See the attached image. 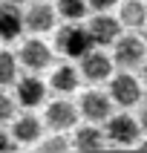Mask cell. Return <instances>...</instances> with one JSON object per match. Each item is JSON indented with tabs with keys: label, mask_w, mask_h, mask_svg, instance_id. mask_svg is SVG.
I'll return each mask as SVG.
<instances>
[{
	"label": "cell",
	"mask_w": 147,
	"mask_h": 153,
	"mask_svg": "<svg viewBox=\"0 0 147 153\" xmlns=\"http://www.w3.org/2000/svg\"><path fill=\"white\" fill-rule=\"evenodd\" d=\"M115 20H118L121 29H127V32H141V29L147 26V6H144V0H124V3H118Z\"/></svg>",
	"instance_id": "cell-13"
},
{
	"label": "cell",
	"mask_w": 147,
	"mask_h": 153,
	"mask_svg": "<svg viewBox=\"0 0 147 153\" xmlns=\"http://www.w3.org/2000/svg\"><path fill=\"white\" fill-rule=\"evenodd\" d=\"M138 81H141V87H147V58H144V64H141V78H138Z\"/></svg>",
	"instance_id": "cell-25"
},
{
	"label": "cell",
	"mask_w": 147,
	"mask_h": 153,
	"mask_svg": "<svg viewBox=\"0 0 147 153\" xmlns=\"http://www.w3.org/2000/svg\"><path fill=\"white\" fill-rule=\"evenodd\" d=\"M0 3H3V6H26V3H29V0H0Z\"/></svg>",
	"instance_id": "cell-24"
},
{
	"label": "cell",
	"mask_w": 147,
	"mask_h": 153,
	"mask_svg": "<svg viewBox=\"0 0 147 153\" xmlns=\"http://www.w3.org/2000/svg\"><path fill=\"white\" fill-rule=\"evenodd\" d=\"M52 9L66 23H81V17H86V0H58Z\"/></svg>",
	"instance_id": "cell-17"
},
{
	"label": "cell",
	"mask_w": 147,
	"mask_h": 153,
	"mask_svg": "<svg viewBox=\"0 0 147 153\" xmlns=\"http://www.w3.org/2000/svg\"><path fill=\"white\" fill-rule=\"evenodd\" d=\"M121 0H86V9H92L95 15H104V12H110V9H115Z\"/></svg>",
	"instance_id": "cell-20"
},
{
	"label": "cell",
	"mask_w": 147,
	"mask_h": 153,
	"mask_svg": "<svg viewBox=\"0 0 147 153\" xmlns=\"http://www.w3.org/2000/svg\"><path fill=\"white\" fill-rule=\"evenodd\" d=\"M144 6H147V0H144Z\"/></svg>",
	"instance_id": "cell-27"
},
{
	"label": "cell",
	"mask_w": 147,
	"mask_h": 153,
	"mask_svg": "<svg viewBox=\"0 0 147 153\" xmlns=\"http://www.w3.org/2000/svg\"><path fill=\"white\" fill-rule=\"evenodd\" d=\"M49 90H55V93L61 95V98H66V95H72L81 87V75H78V69L72 67V64H61V67L52 69L49 75Z\"/></svg>",
	"instance_id": "cell-15"
},
{
	"label": "cell",
	"mask_w": 147,
	"mask_h": 153,
	"mask_svg": "<svg viewBox=\"0 0 147 153\" xmlns=\"http://www.w3.org/2000/svg\"><path fill=\"white\" fill-rule=\"evenodd\" d=\"M9 145H12V139H9V133H6V127L0 124V153L3 150H9Z\"/></svg>",
	"instance_id": "cell-23"
},
{
	"label": "cell",
	"mask_w": 147,
	"mask_h": 153,
	"mask_svg": "<svg viewBox=\"0 0 147 153\" xmlns=\"http://www.w3.org/2000/svg\"><path fill=\"white\" fill-rule=\"evenodd\" d=\"M17 81V58L9 49H0V90Z\"/></svg>",
	"instance_id": "cell-18"
},
{
	"label": "cell",
	"mask_w": 147,
	"mask_h": 153,
	"mask_svg": "<svg viewBox=\"0 0 147 153\" xmlns=\"http://www.w3.org/2000/svg\"><path fill=\"white\" fill-rule=\"evenodd\" d=\"M55 9H52V3H46V0H32L29 6H26L23 12V29H29L32 35H43L49 32V29H55Z\"/></svg>",
	"instance_id": "cell-11"
},
{
	"label": "cell",
	"mask_w": 147,
	"mask_h": 153,
	"mask_svg": "<svg viewBox=\"0 0 147 153\" xmlns=\"http://www.w3.org/2000/svg\"><path fill=\"white\" fill-rule=\"evenodd\" d=\"M107 127H104V139L112 142V145H124V147H136L141 142V127H138V121L130 116V113H115L110 119L104 121Z\"/></svg>",
	"instance_id": "cell-4"
},
{
	"label": "cell",
	"mask_w": 147,
	"mask_h": 153,
	"mask_svg": "<svg viewBox=\"0 0 147 153\" xmlns=\"http://www.w3.org/2000/svg\"><path fill=\"white\" fill-rule=\"evenodd\" d=\"M112 58L107 55L104 49H89L84 58H78V75L92 81V84H101L112 75Z\"/></svg>",
	"instance_id": "cell-10"
},
{
	"label": "cell",
	"mask_w": 147,
	"mask_h": 153,
	"mask_svg": "<svg viewBox=\"0 0 147 153\" xmlns=\"http://www.w3.org/2000/svg\"><path fill=\"white\" fill-rule=\"evenodd\" d=\"M110 101L118 104V107H136L141 98H144V87H141V81H138L133 72H127V69H121V72H112L110 78Z\"/></svg>",
	"instance_id": "cell-3"
},
{
	"label": "cell",
	"mask_w": 147,
	"mask_h": 153,
	"mask_svg": "<svg viewBox=\"0 0 147 153\" xmlns=\"http://www.w3.org/2000/svg\"><path fill=\"white\" fill-rule=\"evenodd\" d=\"M124 32L121 23L110 12H104V15H92L89 17V23H86V35H89V41H92L95 49H104V46H112L115 38Z\"/></svg>",
	"instance_id": "cell-8"
},
{
	"label": "cell",
	"mask_w": 147,
	"mask_h": 153,
	"mask_svg": "<svg viewBox=\"0 0 147 153\" xmlns=\"http://www.w3.org/2000/svg\"><path fill=\"white\" fill-rule=\"evenodd\" d=\"M15 98H12V93H6V90H0V124H6V121L15 119Z\"/></svg>",
	"instance_id": "cell-19"
},
{
	"label": "cell",
	"mask_w": 147,
	"mask_h": 153,
	"mask_svg": "<svg viewBox=\"0 0 147 153\" xmlns=\"http://www.w3.org/2000/svg\"><path fill=\"white\" fill-rule=\"evenodd\" d=\"M17 61H20L29 72L38 75V72H43L46 67H52L55 52H52V46H49V43H43L41 38H29V41H23V46H20Z\"/></svg>",
	"instance_id": "cell-9"
},
{
	"label": "cell",
	"mask_w": 147,
	"mask_h": 153,
	"mask_svg": "<svg viewBox=\"0 0 147 153\" xmlns=\"http://www.w3.org/2000/svg\"><path fill=\"white\" fill-rule=\"evenodd\" d=\"M136 121H138V127H141V133H147V98L138 101V116H136Z\"/></svg>",
	"instance_id": "cell-22"
},
{
	"label": "cell",
	"mask_w": 147,
	"mask_h": 153,
	"mask_svg": "<svg viewBox=\"0 0 147 153\" xmlns=\"http://www.w3.org/2000/svg\"><path fill=\"white\" fill-rule=\"evenodd\" d=\"M12 87H15V93H12L15 104H20V107H26V110L41 107V104L46 101V93H49L46 81H43L41 75H35V72H29V75H17V81Z\"/></svg>",
	"instance_id": "cell-6"
},
{
	"label": "cell",
	"mask_w": 147,
	"mask_h": 153,
	"mask_svg": "<svg viewBox=\"0 0 147 153\" xmlns=\"http://www.w3.org/2000/svg\"><path fill=\"white\" fill-rule=\"evenodd\" d=\"M107 145V139H104V130L98 124H75L72 127V147L81 153H92V150H101Z\"/></svg>",
	"instance_id": "cell-14"
},
{
	"label": "cell",
	"mask_w": 147,
	"mask_h": 153,
	"mask_svg": "<svg viewBox=\"0 0 147 153\" xmlns=\"http://www.w3.org/2000/svg\"><path fill=\"white\" fill-rule=\"evenodd\" d=\"M43 124L52 130V133H66L78 124V110H75V101L69 98H55V101L46 104V113H43Z\"/></svg>",
	"instance_id": "cell-7"
},
{
	"label": "cell",
	"mask_w": 147,
	"mask_h": 153,
	"mask_svg": "<svg viewBox=\"0 0 147 153\" xmlns=\"http://www.w3.org/2000/svg\"><path fill=\"white\" fill-rule=\"evenodd\" d=\"M147 58V46L141 43L138 32H121L112 43V67H121L133 72V67H141Z\"/></svg>",
	"instance_id": "cell-2"
},
{
	"label": "cell",
	"mask_w": 147,
	"mask_h": 153,
	"mask_svg": "<svg viewBox=\"0 0 147 153\" xmlns=\"http://www.w3.org/2000/svg\"><path fill=\"white\" fill-rule=\"evenodd\" d=\"M75 110H78V119H84L86 124H101L112 116V101L101 90H86V93H81Z\"/></svg>",
	"instance_id": "cell-5"
},
{
	"label": "cell",
	"mask_w": 147,
	"mask_h": 153,
	"mask_svg": "<svg viewBox=\"0 0 147 153\" xmlns=\"http://www.w3.org/2000/svg\"><path fill=\"white\" fill-rule=\"evenodd\" d=\"M41 147H43V150H66L69 142L64 139V133H55L49 142H41Z\"/></svg>",
	"instance_id": "cell-21"
},
{
	"label": "cell",
	"mask_w": 147,
	"mask_h": 153,
	"mask_svg": "<svg viewBox=\"0 0 147 153\" xmlns=\"http://www.w3.org/2000/svg\"><path fill=\"white\" fill-rule=\"evenodd\" d=\"M9 124H12V127H9L6 133H9L12 142H17V145H35V142H41V136H43V124H41V119H38L35 113L15 116Z\"/></svg>",
	"instance_id": "cell-12"
},
{
	"label": "cell",
	"mask_w": 147,
	"mask_h": 153,
	"mask_svg": "<svg viewBox=\"0 0 147 153\" xmlns=\"http://www.w3.org/2000/svg\"><path fill=\"white\" fill-rule=\"evenodd\" d=\"M55 49L61 55H66V58L78 61V58H84L89 49H95V46L89 41V35H86L84 23H64L55 32Z\"/></svg>",
	"instance_id": "cell-1"
},
{
	"label": "cell",
	"mask_w": 147,
	"mask_h": 153,
	"mask_svg": "<svg viewBox=\"0 0 147 153\" xmlns=\"http://www.w3.org/2000/svg\"><path fill=\"white\" fill-rule=\"evenodd\" d=\"M20 35H23V9L0 3V38L3 41H15Z\"/></svg>",
	"instance_id": "cell-16"
},
{
	"label": "cell",
	"mask_w": 147,
	"mask_h": 153,
	"mask_svg": "<svg viewBox=\"0 0 147 153\" xmlns=\"http://www.w3.org/2000/svg\"><path fill=\"white\" fill-rule=\"evenodd\" d=\"M138 38H141V43H144V46H147V26H144V29H141V35H138Z\"/></svg>",
	"instance_id": "cell-26"
}]
</instances>
